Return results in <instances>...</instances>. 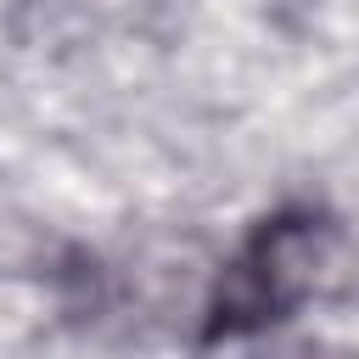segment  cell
Wrapping results in <instances>:
<instances>
[{"label":"cell","instance_id":"obj_1","mask_svg":"<svg viewBox=\"0 0 359 359\" xmlns=\"http://www.w3.org/2000/svg\"><path fill=\"white\" fill-rule=\"evenodd\" d=\"M353 264L348 224L325 202H280L247 224L202 303V342H247L286 325L303 303L342 286Z\"/></svg>","mask_w":359,"mask_h":359}]
</instances>
